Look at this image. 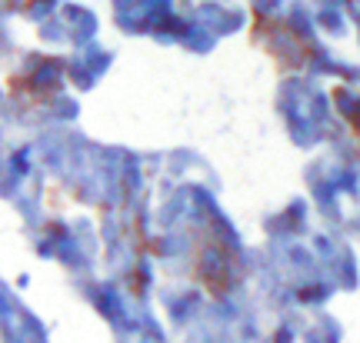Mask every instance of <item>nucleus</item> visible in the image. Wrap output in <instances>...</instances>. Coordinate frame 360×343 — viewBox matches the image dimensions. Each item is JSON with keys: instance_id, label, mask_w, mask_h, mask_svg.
<instances>
[{"instance_id": "obj_1", "label": "nucleus", "mask_w": 360, "mask_h": 343, "mask_svg": "<svg viewBox=\"0 0 360 343\" xmlns=\"http://www.w3.org/2000/svg\"><path fill=\"white\" fill-rule=\"evenodd\" d=\"M250 44L267 53L277 67V74L283 77L307 70L317 57V47L290 20H281V17H270L260 11L250 13Z\"/></svg>"}, {"instance_id": "obj_2", "label": "nucleus", "mask_w": 360, "mask_h": 343, "mask_svg": "<svg viewBox=\"0 0 360 343\" xmlns=\"http://www.w3.org/2000/svg\"><path fill=\"white\" fill-rule=\"evenodd\" d=\"M193 273L207 287V293H227L233 280L240 277V260L233 254L227 237L220 233H200V240L193 247Z\"/></svg>"}, {"instance_id": "obj_4", "label": "nucleus", "mask_w": 360, "mask_h": 343, "mask_svg": "<svg viewBox=\"0 0 360 343\" xmlns=\"http://www.w3.org/2000/svg\"><path fill=\"white\" fill-rule=\"evenodd\" d=\"M334 107H337V114H340V120L347 124L350 137L357 140V147H360V93H354L347 87H334Z\"/></svg>"}, {"instance_id": "obj_3", "label": "nucleus", "mask_w": 360, "mask_h": 343, "mask_svg": "<svg viewBox=\"0 0 360 343\" xmlns=\"http://www.w3.org/2000/svg\"><path fill=\"white\" fill-rule=\"evenodd\" d=\"M53 70H57V60H51V57H30V64L20 74H13L7 80V87L11 90L20 87L24 101L44 103L57 93V84H60V77H53Z\"/></svg>"}]
</instances>
